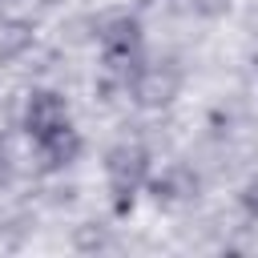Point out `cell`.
Masks as SVG:
<instances>
[{
  "label": "cell",
  "mask_w": 258,
  "mask_h": 258,
  "mask_svg": "<svg viewBox=\"0 0 258 258\" xmlns=\"http://www.w3.org/2000/svg\"><path fill=\"white\" fill-rule=\"evenodd\" d=\"M242 206H246L250 214H258V181H254V185H250V189L242 194Z\"/></svg>",
  "instance_id": "obj_5"
},
{
  "label": "cell",
  "mask_w": 258,
  "mask_h": 258,
  "mask_svg": "<svg viewBox=\"0 0 258 258\" xmlns=\"http://www.w3.org/2000/svg\"><path fill=\"white\" fill-rule=\"evenodd\" d=\"M24 129H28L32 145H36V153H40V161L48 169L69 165L81 153V137H77L73 121H69V105L52 89H36L28 97V105H24Z\"/></svg>",
  "instance_id": "obj_1"
},
{
  "label": "cell",
  "mask_w": 258,
  "mask_h": 258,
  "mask_svg": "<svg viewBox=\"0 0 258 258\" xmlns=\"http://www.w3.org/2000/svg\"><path fill=\"white\" fill-rule=\"evenodd\" d=\"M129 89L141 105H165L177 93V73L173 69H157V64H137L129 73Z\"/></svg>",
  "instance_id": "obj_4"
},
{
  "label": "cell",
  "mask_w": 258,
  "mask_h": 258,
  "mask_svg": "<svg viewBox=\"0 0 258 258\" xmlns=\"http://www.w3.org/2000/svg\"><path fill=\"white\" fill-rule=\"evenodd\" d=\"M97 40H101V52H105V64L109 69H117V73L129 77L141 64V24L133 16H125V12L121 16H109L101 24Z\"/></svg>",
  "instance_id": "obj_3"
},
{
  "label": "cell",
  "mask_w": 258,
  "mask_h": 258,
  "mask_svg": "<svg viewBox=\"0 0 258 258\" xmlns=\"http://www.w3.org/2000/svg\"><path fill=\"white\" fill-rule=\"evenodd\" d=\"M149 177V153L141 145H113L105 153V181H109V194H113V206L125 214L137 198V189L145 185Z\"/></svg>",
  "instance_id": "obj_2"
}]
</instances>
